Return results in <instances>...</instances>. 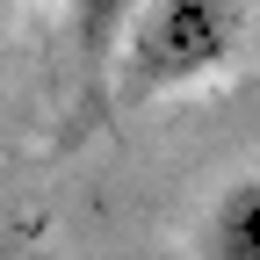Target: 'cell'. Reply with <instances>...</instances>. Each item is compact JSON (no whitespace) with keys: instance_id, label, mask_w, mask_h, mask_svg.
I'll list each match as a JSON object with an SVG mask.
<instances>
[{"instance_id":"1","label":"cell","mask_w":260,"mask_h":260,"mask_svg":"<svg viewBox=\"0 0 260 260\" xmlns=\"http://www.w3.org/2000/svg\"><path fill=\"white\" fill-rule=\"evenodd\" d=\"M239 0H145L123 29V87L130 94H174L217 73L239 44Z\"/></svg>"},{"instance_id":"2","label":"cell","mask_w":260,"mask_h":260,"mask_svg":"<svg viewBox=\"0 0 260 260\" xmlns=\"http://www.w3.org/2000/svg\"><path fill=\"white\" fill-rule=\"evenodd\" d=\"M195 260H260V174L217 188L195 224Z\"/></svg>"},{"instance_id":"3","label":"cell","mask_w":260,"mask_h":260,"mask_svg":"<svg viewBox=\"0 0 260 260\" xmlns=\"http://www.w3.org/2000/svg\"><path fill=\"white\" fill-rule=\"evenodd\" d=\"M138 8H145V0H73V37H80V51H87V58L116 51Z\"/></svg>"}]
</instances>
